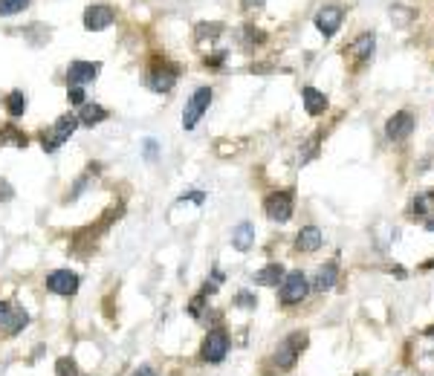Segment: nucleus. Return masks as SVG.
Returning <instances> with one entry per match:
<instances>
[{"instance_id": "25", "label": "nucleus", "mask_w": 434, "mask_h": 376, "mask_svg": "<svg viewBox=\"0 0 434 376\" xmlns=\"http://www.w3.org/2000/svg\"><path fill=\"white\" fill-rule=\"evenodd\" d=\"M55 376H81V368L73 356H58L55 359Z\"/></svg>"}, {"instance_id": "19", "label": "nucleus", "mask_w": 434, "mask_h": 376, "mask_svg": "<svg viewBox=\"0 0 434 376\" xmlns=\"http://www.w3.org/2000/svg\"><path fill=\"white\" fill-rule=\"evenodd\" d=\"M336 278H339V264H336V261H327V264L319 269L316 281H313V290H316V293H330V290L336 287Z\"/></svg>"}, {"instance_id": "4", "label": "nucleus", "mask_w": 434, "mask_h": 376, "mask_svg": "<svg viewBox=\"0 0 434 376\" xmlns=\"http://www.w3.org/2000/svg\"><path fill=\"white\" fill-rule=\"evenodd\" d=\"M78 131V119H76V113H64V116H58L47 131H41L38 134V139H41V148H44V153H55L64 142H70V136Z\"/></svg>"}, {"instance_id": "7", "label": "nucleus", "mask_w": 434, "mask_h": 376, "mask_svg": "<svg viewBox=\"0 0 434 376\" xmlns=\"http://www.w3.org/2000/svg\"><path fill=\"white\" fill-rule=\"evenodd\" d=\"M307 295H310L307 275H304L301 269L287 272L284 281H281V287H278V301H281V307H295V304H301Z\"/></svg>"}, {"instance_id": "39", "label": "nucleus", "mask_w": 434, "mask_h": 376, "mask_svg": "<svg viewBox=\"0 0 434 376\" xmlns=\"http://www.w3.org/2000/svg\"><path fill=\"white\" fill-rule=\"evenodd\" d=\"M426 229H428V232H434V221H426Z\"/></svg>"}, {"instance_id": "13", "label": "nucleus", "mask_w": 434, "mask_h": 376, "mask_svg": "<svg viewBox=\"0 0 434 376\" xmlns=\"http://www.w3.org/2000/svg\"><path fill=\"white\" fill-rule=\"evenodd\" d=\"M345 20V9L342 6H324L316 15V29L322 33V38H333L339 33V26Z\"/></svg>"}, {"instance_id": "6", "label": "nucleus", "mask_w": 434, "mask_h": 376, "mask_svg": "<svg viewBox=\"0 0 434 376\" xmlns=\"http://www.w3.org/2000/svg\"><path fill=\"white\" fill-rule=\"evenodd\" d=\"M211 99H214V90L211 87H197L192 96H189V102H185V107H182V128L185 131H194L197 128V122L209 113V107H211Z\"/></svg>"}, {"instance_id": "41", "label": "nucleus", "mask_w": 434, "mask_h": 376, "mask_svg": "<svg viewBox=\"0 0 434 376\" xmlns=\"http://www.w3.org/2000/svg\"><path fill=\"white\" fill-rule=\"evenodd\" d=\"M359 376H362V373H359Z\"/></svg>"}, {"instance_id": "10", "label": "nucleus", "mask_w": 434, "mask_h": 376, "mask_svg": "<svg viewBox=\"0 0 434 376\" xmlns=\"http://www.w3.org/2000/svg\"><path fill=\"white\" fill-rule=\"evenodd\" d=\"M102 73V61H70V67H67V87H87L99 78Z\"/></svg>"}, {"instance_id": "24", "label": "nucleus", "mask_w": 434, "mask_h": 376, "mask_svg": "<svg viewBox=\"0 0 434 376\" xmlns=\"http://www.w3.org/2000/svg\"><path fill=\"white\" fill-rule=\"evenodd\" d=\"M194 33H197L194 38H197L200 44H203L206 38H209V41H214V38H221V33H223V23H217V20H211V23H197V26H194Z\"/></svg>"}, {"instance_id": "36", "label": "nucleus", "mask_w": 434, "mask_h": 376, "mask_svg": "<svg viewBox=\"0 0 434 376\" xmlns=\"http://www.w3.org/2000/svg\"><path fill=\"white\" fill-rule=\"evenodd\" d=\"M264 6H266V0H240V9H246V12H258Z\"/></svg>"}, {"instance_id": "8", "label": "nucleus", "mask_w": 434, "mask_h": 376, "mask_svg": "<svg viewBox=\"0 0 434 376\" xmlns=\"http://www.w3.org/2000/svg\"><path fill=\"white\" fill-rule=\"evenodd\" d=\"M44 287H47V293H52V295L73 298V295H78V290H81V275L73 272V269H52V272H47V278H44Z\"/></svg>"}, {"instance_id": "29", "label": "nucleus", "mask_w": 434, "mask_h": 376, "mask_svg": "<svg viewBox=\"0 0 434 376\" xmlns=\"http://www.w3.org/2000/svg\"><path fill=\"white\" fill-rule=\"evenodd\" d=\"M0 139H9V142H15V148H20V151L29 145L26 134H18V131H15V124H9V128H6L4 134H0Z\"/></svg>"}, {"instance_id": "14", "label": "nucleus", "mask_w": 434, "mask_h": 376, "mask_svg": "<svg viewBox=\"0 0 434 376\" xmlns=\"http://www.w3.org/2000/svg\"><path fill=\"white\" fill-rule=\"evenodd\" d=\"M76 119H78V128H99L102 122H107V119H110V110H107V107H102L99 102H87V105H81V107H78Z\"/></svg>"}, {"instance_id": "34", "label": "nucleus", "mask_w": 434, "mask_h": 376, "mask_svg": "<svg viewBox=\"0 0 434 376\" xmlns=\"http://www.w3.org/2000/svg\"><path fill=\"white\" fill-rule=\"evenodd\" d=\"M411 15H414V12H409V6H394V9H391V20H397V23H409Z\"/></svg>"}, {"instance_id": "16", "label": "nucleus", "mask_w": 434, "mask_h": 376, "mask_svg": "<svg viewBox=\"0 0 434 376\" xmlns=\"http://www.w3.org/2000/svg\"><path fill=\"white\" fill-rule=\"evenodd\" d=\"M322 229L319 226H304L298 235H295V249L298 252H316V249L322 246Z\"/></svg>"}, {"instance_id": "35", "label": "nucleus", "mask_w": 434, "mask_h": 376, "mask_svg": "<svg viewBox=\"0 0 434 376\" xmlns=\"http://www.w3.org/2000/svg\"><path fill=\"white\" fill-rule=\"evenodd\" d=\"M226 55H229V52H223V49H221V52H211L209 58H203V64L214 70V67H221V64H223V61H226Z\"/></svg>"}, {"instance_id": "2", "label": "nucleus", "mask_w": 434, "mask_h": 376, "mask_svg": "<svg viewBox=\"0 0 434 376\" xmlns=\"http://www.w3.org/2000/svg\"><path fill=\"white\" fill-rule=\"evenodd\" d=\"M307 333L304 330H293V333H287L281 341L275 344V351H272V365L278 368V370H293L295 365H298V356H301V351L307 348Z\"/></svg>"}, {"instance_id": "12", "label": "nucleus", "mask_w": 434, "mask_h": 376, "mask_svg": "<svg viewBox=\"0 0 434 376\" xmlns=\"http://www.w3.org/2000/svg\"><path fill=\"white\" fill-rule=\"evenodd\" d=\"M414 128H417L414 113H411V110H399V113H394V116L388 119L385 134H388L391 142H402V139H409V136L414 134Z\"/></svg>"}, {"instance_id": "17", "label": "nucleus", "mask_w": 434, "mask_h": 376, "mask_svg": "<svg viewBox=\"0 0 434 376\" xmlns=\"http://www.w3.org/2000/svg\"><path fill=\"white\" fill-rule=\"evenodd\" d=\"M301 99H304V110L310 116H322L327 110V96H324L322 90H316V87H304L301 90Z\"/></svg>"}, {"instance_id": "15", "label": "nucleus", "mask_w": 434, "mask_h": 376, "mask_svg": "<svg viewBox=\"0 0 434 376\" xmlns=\"http://www.w3.org/2000/svg\"><path fill=\"white\" fill-rule=\"evenodd\" d=\"M252 243H255V226L250 221H240L232 229V246L237 249V252H250Z\"/></svg>"}, {"instance_id": "31", "label": "nucleus", "mask_w": 434, "mask_h": 376, "mask_svg": "<svg viewBox=\"0 0 434 376\" xmlns=\"http://www.w3.org/2000/svg\"><path fill=\"white\" fill-rule=\"evenodd\" d=\"M67 102H70L73 107L87 105V93H84V87H67Z\"/></svg>"}, {"instance_id": "33", "label": "nucleus", "mask_w": 434, "mask_h": 376, "mask_svg": "<svg viewBox=\"0 0 434 376\" xmlns=\"http://www.w3.org/2000/svg\"><path fill=\"white\" fill-rule=\"evenodd\" d=\"M235 307H246V310H255L258 307V298L252 293H237L235 295Z\"/></svg>"}, {"instance_id": "11", "label": "nucleus", "mask_w": 434, "mask_h": 376, "mask_svg": "<svg viewBox=\"0 0 434 376\" xmlns=\"http://www.w3.org/2000/svg\"><path fill=\"white\" fill-rule=\"evenodd\" d=\"M87 33H102V29L113 26L116 23V9L107 6V4H93L84 9V18H81Z\"/></svg>"}, {"instance_id": "30", "label": "nucleus", "mask_w": 434, "mask_h": 376, "mask_svg": "<svg viewBox=\"0 0 434 376\" xmlns=\"http://www.w3.org/2000/svg\"><path fill=\"white\" fill-rule=\"evenodd\" d=\"M142 156L148 163H157V156H160V142L157 139H145L142 142Z\"/></svg>"}, {"instance_id": "23", "label": "nucleus", "mask_w": 434, "mask_h": 376, "mask_svg": "<svg viewBox=\"0 0 434 376\" xmlns=\"http://www.w3.org/2000/svg\"><path fill=\"white\" fill-rule=\"evenodd\" d=\"M209 295L206 293H197L192 301H189V307H185V312L194 319V322H206V310H209V301H206Z\"/></svg>"}, {"instance_id": "40", "label": "nucleus", "mask_w": 434, "mask_h": 376, "mask_svg": "<svg viewBox=\"0 0 434 376\" xmlns=\"http://www.w3.org/2000/svg\"><path fill=\"white\" fill-rule=\"evenodd\" d=\"M264 376H272V373H264Z\"/></svg>"}, {"instance_id": "1", "label": "nucleus", "mask_w": 434, "mask_h": 376, "mask_svg": "<svg viewBox=\"0 0 434 376\" xmlns=\"http://www.w3.org/2000/svg\"><path fill=\"white\" fill-rule=\"evenodd\" d=\"M182 76V64H177V61H168V58H153L151 67L145 70V87L151 93H157V96H168V93L177 87Z\"/></svg>"}, {"instance_id": "3", "label": "nucleus", "mask_w": 434, "mask_h": 376, "mask_svg": "<svg viewBox=\"0 0 434 376\" xmlns=\"http://www.w3.org/2000/svg\"><path fill=\"white\" fill-rule=\"evenodd\" d=\"M229 348H232V339H229L226 327L217 324V327H209V330H206L197 356H200L203 365H221V362H226Z\"/></svg>"}, {"instance_id": "5", "label": "nucleus", "mask_w": 434, "mask_h": 376, "mask_svg": "<svg viewBox=\"0 0 434 376\" xmlns=\"http://www.w3.org/2000/svg\"><path fill=\"white\" fill-rule=\"evenodd\" d=\"M29 310L15 304V301H6V298H0V336L4 339H15L20 336L26 327H29Z\"/></svg>"}, {"instance_id": "37", "label": "nucleus", "mask_w": 434, "mask_h": 376, "mask_svg": "<svg viewBox=\"0 0 434 376\" xmlns=\"http://www.w3.org/2000/svg\"><path fill=\"white\" fill-rule=\"evenodd\" d=\"M131 376H160V373L153 370L151 365H139V368H134V370H131Z\"/></svg>"}, {"instance_id": "27", "label": "nucleus", "mask_w": 434, "mask_h": 376, "mask_svg": "<svg viewBox=\"0 0 434 376\" xmlns=\"http://www.w3.org/2000/svg\"><path fill=\"white\" fill-rule=\"evenodd\" d=\"M240 38H243V47H246V49H252V47H261V44L266 41V35L261 33V29H255V26H246Z\"/></svg>"}, {"instance_id": "9", "label": "nucleus", "mask_w": 434, "mask_h": 376, "mask_svg": "<svg viewBox=\"0 0 434 376\" xmlns=\"http://www.w3.org/2000/svg\"><path fill=\"white\" fill-rule=\"evenodd\" d=\"M295 211V192H272L264 197V214L272 223H287Z\"/></svg>"}, {"instance_id": "20", "label": "nucleus", "mask_w": 434, "mask_h": 376, "mask_svg": "<svg viewBox=\"0 0 434 376\" xmlns=\"http://www.w3.org/2000/svg\"><path fill=\"white\" fill-rule=\"evenodd\" d=\"M4 107H6V113H9L12 119H20V116L26 113V107H29L26 93H23V90H12V93H6V96H4Z\"/></svg>"}, {"instance_id": "28", "label": "nucleus", "mask_w": 434, "mask_h": 376, "mask_svg": "<svg viewBox=\"0 0 434 376\" xmlns=\"http://www.w3.org/2000/svg\"><path fill=\"white\" fill-rule=\"evenodd\" d=\"M29 6V0H0V18H9V15H18Z\"/></svg>"}, {"instance_id": "21", "label": "nucleus", "mask_w": 434, "mask_h": 376, "mask_svg": "<svg viewBox=\"0 0 434 376\" xmlns=\"http://www.w3.org/2000/svg\"><path fill=\"white\" fill-rule=\"evenodd\" d=\"M374 47H377V35L374 33H362L351 44V55H356L359 61H370V55H374Z\"/></svg>"}, {"instance_id": "18", "label": "nucleus", "mask_w": 434, "mask_h": 376, "mask_svg": "<svg viewBox=\"0 0 434 376\" xmlns=\"http://www.w3.org/2000/svg\"><path fill=\"white\" fill-rule=\"evenodd\" d=\"M284 275H287V272H284V266H281V264H266L264 269H258V272H255V278H252V281H255L258 287H281Z\"/></svg>"}, {"instance_id": "32", "label": "nucleus", "mask_w": 434, "mask_h": 376, "mask_svg": "<svg viewBox=\"0 0 434 376\" xmlns=\"http://www.w3.org/2000/svg\"><path fill=\"white\" fill-rule=\"evenodd\" d=\"M319 139H322V136L316 134L313 139H310V142L304 145V153H301V165H307V163H310V160H313V156L319 153Z\"/></svg>"}, {"instance_id": "22", "label": "nucleus", "mask_w": 434, "mask_h": 376, "mask_svg": "<svg viewBox=\"0 0 434 376\" xmlns=\"http://www.w3.org/2000/svg\"><path fill=\"white\" fill-rule=\"evenodd\" d=\"M93 174H99V171H93V165L87 168V174H81L76 182H73V188H70V192H67V203H76L84 192H87V188H90V182H93Z\"/></svg>"}, {"instance_id": "26", "label": "nucleus", "mask_w": 434, "mask_h": 376, "mask_svg": "<svg viewBox=\"0 0 434 376\" xmlns=\"http://www.w3.org/2000/svg\"><path fill=\"white\" fill-rule=\"evenodd\" d=\"M431 206H434V188H431V192H426V194H417V197H414L411 211H414V217H426Z\"/></svg>"}, {"instance_id": "38", "label": "nucleus", "mask_w": 434, "mask_h": 376, "mask_svg": "<svg viewBox=\"0 0 434 376\" xmlns=\"http://www.w3.org/2000/svg\"><path fill=\"white\" fill-rule=\"evenodd\" d=\"M12 194H15L12 185H9L6 180H0V200H12Z\"/></svg>"}]
</instances>
